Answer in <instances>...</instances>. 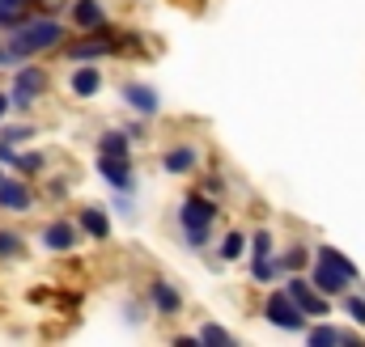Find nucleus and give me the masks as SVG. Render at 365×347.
Wrapping results in <instances>:
<instances>
[{"instance_id":"1","label":"nucleus","mask_w":365,"mask_h":347,"mask_svg":"<svg viewBox=\"0 0 365 347\" xmlns=\"http://www.w3.org/2000/svg\"><path fill=\"white\" fill-rule=\"evenodd\" d=\"M56 43H64V30H60V21H51V17H43V21H17V30H13V43H4V55H9V64H21V60H30L34 51H47V47H56Z\"/></svg>"},{"instance_id":"2","label":"nucleus","mask_w":365,"mask_h":347,"mask_svg":"<svg viewBox=\"0 0 365 347\" xmlns=\"http://www.w3.org/2000/svg\"><path fill=\"white\" fill-rule=\"evenodd\" d=\"M357 275H361V271H357V262L353 259H344L336 246H319V259H314V275H310V284H314L323 297L344 292Z\"/></svg>"},{"instance_id":"3","label":"nucleus","mask_w":365,"mask_h":347,"mask_svg":"<svg viewBox=\"0 0 365 347\" xmlns=\"http://www.w3.org/2000/svg\"><path fill=\"white\" fill-rule=\"evenodd\" d=\"M217 220V203L212 199H204V195H187L179 208V225L182 233H187V242L200 250L204 242H208V225Z\"/></svg>"},{"instance_id":"4","label":"nucleus","mask_w":365,"mask_h":347,"mask_svg":"<svg viewBox=\"0 0 365 347\" xmlns=\"http://www.w3.org/2000/svg\"><path fill=\"white\" fill-rule=\"evenodd\" d=\"M264 314H268V322H272V326L289 331V335L306 331V314L293 305V297H289V292H272V297H268V305H264Z\"/></svg>"},{"instance_id":"5","label":"nucleus","mask_w":365,"mask_h":347,"mask_svg":"<svg viewBox=\"0 0 365 347\" xmlns=\"http://www.w3.org/2000/svg\"><path fill=\"white\" fill-rule=\"evenodd\" d=\"M284 292L293 297V305H297L302 314H314V318H323V314H327V297H323L310 279H289V284H284Z\"/></svg>"},{"instance_id":"6","label":"nucleus","mask_w":365,"mask_h":347,"mask_svg":"<svg viewBox=\"0 0 365 347\" xmlns=\"http://www.w3.org/2000/svg\"><path fill=\"white\" fill-rule=\"evenodd\" d=\"M43 89H47V73H38V68H21V73H17V85H13V97H9V106H26V102H34Z\"/></svg>"},{"instance_id":"7","label":"nucleus","mask_w":365,"mask_h":347,"mask_svg":"<svg viewBox=\"0 0 365 347\" xmlns=\"http://www.w3.org/2000/svg\"><path fill=\"white\" fill-rule=\"evenodd\" d=\"M30 203H34V195L21 178H0V208L4 212H26Z\"/></svg>"},{"instance_id":"8","label":"nucleus","mask_w":365,"mask_h":347,"mask_svg":"<svg viewBox=\"0 0 365 347\" xmlns=\"http://www.w3.org/2000/svg\"><path fill=\"white\" fill-rule=\"evenodd\" d=\"M38 237H43V246H47V250H56V255H60V250H73V246H77V229H73L68 220H51V225H47L43 233H38Z\"/></svg>"},{"instance_id":"9","label":"nucleus","mask_w":365,"mask_h":347,"mask_svg":"<svg viewBox=\"0 0 365 347\" xmlns=\"http://www.w3.org/2000/svg\"><path fill=\"white\" fill-rule=\"evenodd\" d=\"M98 170H102V178H106L115 191H132V170H128V157H106V153H102Z\"/></svg>"},{"instance_id":"10","label":"nucleus","mask_w":365,"mask_h":347,"mask_svg":"<svg viewBox=\"0 0 365 347\" xmlns=\"http://www.w3.org/2000/svg\"><path fill=\"white\" fill-rule=\"evenodd\" d=\"M123 102H128L136 114H145V119H149V114H158V93H153L149 85H128V89H123Z\"/></svg>"},{"instance_id":"11","label":"nucleus","mask_w":365,"mask_h":347,"mask_svg":"<svg viewBox=\"0 0 365 347\" xmlns=\"http://www.w3.org/2000/svg\"><path fill=\"white\" fill-rule=\"evenodd\" d=\"M73 21H77L81 30H102L106 13H102V4H98V0H77V4H73Z\"/></svg>"},{"instance_id":"12","label":"nucleus","mask_w":365,"mask_h":347,"mask_svg":"<svg viewBox=\"0 0 365 347\" xmlns=\"http://www.w3.org/2000/svg\"><path fill=\"white\" fill-rule=\"evenodd\" d=\"M149 301H153V305H158V309H162V314H179V292H175V288H170V284H166V279H153V284H149Z\"/></svg>"},{"instance_id":"13","label":"nucleus","mask_w":365,"mask_h":347,"mask_svg":"<svg viewBox=\"0 0 365 347\" xmlns=\"http://www.w3.org/2000/svg\"><path fill=\"white\" fill-rule=\"evenodd\" d=\"M81 229H86L90 237L102 242V237L110 233V220H106V212H102V208H86V212H81Z\"/></svg>"},{"instance_id":"14","label":"nucleus","mask_w":365,"mask_h":347,"mask_svg":"<svg viewBox=\"0 0 365 347\" xmlns=\"http://www.w3.org/2000/svg\"><path fill=\"white\" fill-rule=\"evenodd\" d=\"M98 89H102L98 68H77V73H73V93H77V97H93Z\"/></svg>"},{"instance_id":"15","label":"nucleus","mask_w":365,"mask_h":347,"mask_svg":"<svg viewBox=\"0 0 365 347\" xmlns=\"http://www.w3.org/2000/svg\"><path fill=\"white\" fill-rule=\"evenodd\" d=\"M162 166H166V174H187L195 166V149H170Z\"/></svg>"},{"instance_id":"16","label":"nucleus","mask_w":365,"mask_h":347,"mask_svg":"<svg viewBox=\"0 0 365 347\" xmlns=\"http://www.w3.org/2000/svg\"><path fill=\"white\" fill-rule=\"evenodd\" d=\"M98 149H102L106 157H128V136H123V132H102V136H98Z\"/></svg>"},{"instance_id":"17","label":"nucleus","mask_w":365,"mask_h":347,"mask_svg":"<svg viewBox=\"0 0 365 347\" xmlns=\"http://www.w3.org/2000/svg\"><path fill=\"white\" fill-rule=\"evenodd\" d=\"M110 51H115L110 38H93V43H86V47H73L68 55H73V60H98V55H110Z\"/></svg>"},{"instance_id":"18","label":"nucleus","mask_w":365,"mask_h":347,"mask_svg":"<svg viewBox=\"0 0 365 347\" xmlns=\"http://www.w3.org/2000/svg\"><path fill=\"white\" fill-rule=\"evenodd\" d=\"M353 335H344V331H336V326H314L310 331V343L319 347V343H349Z\"/></svg>"},{"instance_id":"19","label":"nucleus","mask_w":365,"mask_h":347,"mask_svg":"<svg viewBox=\"0 0 365 347\" xmlns=\"http://www.w3.org/2000/svg\"><path fill=\"white\" fill-rule=\"evenodd\" d=\"M242 250H247V237H242V233H225V242H221V259L234 262V259H242Z\"/></svg>"},{"instance_id":"20","label":"nucleus","mask_w":365,"mask_h":347,"mask_svg":"<svg viewBox=\"0 0 365 347\" xmlns=\"http://www.w3.org/2000/svg\"><path fill=\"white\" fill-rule=\"evenodd\" d=\"M195 343H234V335L208 322V326H200V335H195Z\"/></svg>"},{"instance_id":"21","label":"nucleus","mask_w":365,"mask_h":347,"mask_svg":"<svg viewBox=\"0 0 365 347\" xmlns=\"http://www.w3.org/2000/svg\"><path fill=\"white\" fill-rule=\"evenodd\" d=\"M21 21V0H0V26H17Z\"/></svg>"},{"instance_id":"22","label":"nucleus","mask_w":365,"mask_h":347,"mask_svg":"<svg viewBox=\"0 0 365 347\" xmlns=\"http://www.w3.org/2000/svg\"><path fill=\"white\" fill-rule=\"evenodd\" d=\"M344 314H349L357 326H365V301L361 297H344Z\"/></svg>"},{"instance_id":"23","label":"nucleus","mask_w":365,"mask_h":347,"mask_svg":"<svg viewBox=\"0 0 365 347\" xmlns=\"http://www.w3.org/2000/svg\"><path fill=\"white\" fill-rule=\"evenodd\" d=\"M251 275H255L259 284H268V279L276 275V262H272V255H268V259H255V267H251Z\"/></svg>"},{"instance_id":"24","label":"nucleus","mask_w":365,"mask_h":347,"mask_svg":"<svg viewBox=\"0 0 365 347\" xmlns=\"http://www.w3.org/2000/svg\"><path fill=\"white\" fill-rule=\"evenodd\" d=\"M251 250H255V259H268V255H272V237L259 229V233L251 237Z\"/></svg>"},{"instance_id":"25","label":"nucleus","mask_w":365,"mask_h":347,"mask_svg":"<svg viewBox=\"0 0 365 347\" xmlns=\"http://www.w3.org/2000/svg\"><path fill=\"white\" fill-rule=\"evenodd\" d=\"M302 262H306V250H302V246H293V250H289V255H284V259L276 262V267H280V271H297V267H302Z\"/></svg>"},{"instance_id":"26","label":"nucleus","mask_w":365,"mask_h":347,"mask_svg":"<svg viewBox=\"0 0 365 347\" xmlns=\"http://www.w3.org/2000/svg\"><path fill=\"white\" fill-rule=\"evenodd\" d=\"M21 250V237L17 233H0V259H9V255H17Z\"/></svg>"},{"instance_id":"27","label":"nucleus","mask_w":365,"mask_h":347,"mask_svg":"<svg viewBox=\"0 0 365 347\" xmlns=\"http://www.w3.org/2000/svg\"><path fill=\"white\" fill-rule=\"evenodd\" d=\"M13 166H17V170H26V174H34L38 166H43V157H38V153H30V157H17Z\"/></svg>"},{"instance_id":"28","label":"nucleus","mask_w":365,"mask_h":347,"mask_svg":"<svg viewBox=\"0 0 365 347\" xmlns=\"http://www.w3.org/2000/svg\"><path fill=\"white\" fill-rule=\"evenodd\" d=\"M13 161H17V153H13V149L0 140V166H13Z\"/></svg>"},{"instance_id":"29","label":"nucleus","mask_w":365,"mask_h":347,"mask_svg":"<svg viewBox=\"0 0 365 347\" xmlns=\"http://www.w3.org/2000/svg\"><path fill=\"white\" fill-rule=\"evenodd\" d=\"M9 114V93H0V119Z\"/></svg>"},{"instance_id":"30","label":"nucleus","mask_w":365,"mask_h":347,"mask_svg":"<svg viewBox=\"0 0 365 347\" xmlns=\"http://www.w3.org/2000/svg\"><path fill=\"white\" fill-rule=\"evenodd\" d=\"M0 64H9V55H4V47H0Z\"/></svg>"}]
</instances>
